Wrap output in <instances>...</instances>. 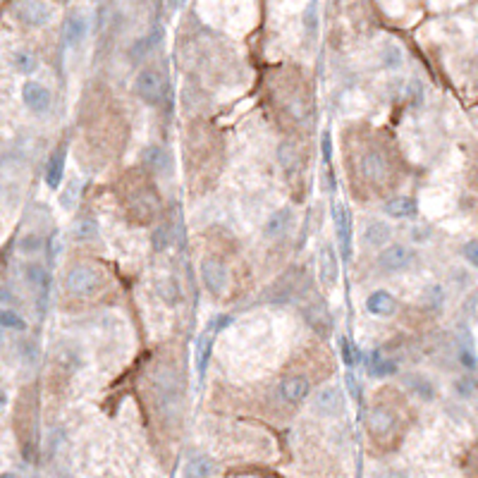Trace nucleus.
I'll return each instance as SVG.
<instances>
[{"label": "nucleus", "mask_w": 478, "mask_h": 478, "mask_svg": "<svg viewBox=\"0 0 478 478\" xmlns=\"http://www.w3.org/2000/svg\"><path fill=\"white\" fill-rule=\"evenodd\" d=\"M213 340H215V333L210 328L204 330V333L196 337L194 361H196V376H199V380H204L206 378V371H208L210 354H213Z\"/></svg>", "instance_id": "obj_20"}, {"label": "nucleus", "mask_w": 478, "mask_h": 478, "mask_svg": "<svg viewBox=\"0 0 478 478\" xmlns=\"http://www.w3.org/2000/svg\"><path fill=\"white\" fill-rule=\"evenodd\" d=\"M215 474V461L206 455H194L184 464V478H210Z\"/></svg>", "instance_id": "obj_28"}, {"label": "nucleus", "mask_w": 478, "mask_h": 478, "mask_svg": "<svg viewBox=\"0 0 478 478\" xmlns=\"http://www.w3.org/2000/svg\"><path fill=\"white\" fill-rule=\"evenodd\" d=\"M0 478H19V476H17V474H12V471H5V474L0 476Z\"/></svg>", "instance_id": "obj_51"}, {"label": "nucleus", "mask_w": 478, "mask_h": 478, "mask_svg": "<svg viewBox=\"0 0 478 478\" xmlns=\"http://www.w3.org/2000/svg\"><path fill=\"white\" fill-rule=\"evenodd\" d=\"M14 14L27 27H46L53 17V8L43 0H24L14 5Z\"/></svg>", "instance_id": "obj_9"}, {"label": "nucleus", "mask_w": 478, "mask_h": 478, "mask_svg": "<svg viewBox=\"0 0 478 478\" xmlns=\"http://www.w3.org/2000/svg\"><path fill=\"white\" fill-rule=\"evenodd\" d=\"M366 309H369V314L378 316V318H390V316L397 314L400 304H397L395 294H390L387 290H376L366 299Z\"/></svg>", "instance_id": "obj_19"}, {"label": "nucleus", "mask_w": 478, "mask_h": 478, "mask_svg": "<svg viewBox=\"0 0 478 478\" xmlns=\"http://www.w3.org/2000/svg\"><path fill=\"white\" fill-rule=\"evenodd\" d=\"M294 223V210L292 208H278L268 215L263 225V237L265 239H280L287 235V230Z\"/></svg>", "instance_id": "obj_18"}, {"label": "nucleus", "mask_w": 478, "mask_h": 478, "mask_svg": "<svg viewBox=\"0 0 478 478\" xmlns=\"http://www.w3.org/2000/svg\"><path fill=\"white\" fill-rule=\"evenodd\" d=\"M397 431V414L387 404H376L369 411V433L376 440H385Z\"/></svg>", "instance_id": "obj_12"}, {"label": "nucleus", "mask_w": 478, "mask_h": 478, "mask_svg": "<svg viewBox=\"0 0 478 478\" xmlns=\"http://www.w3.org/2000/svg\"><path fill=\"white\" fill-rule=\"evenodd\" d=\"M22 103L27 105V110H32L34 115H46L53 105V94L48 87H43L41 82L29 79L22 87Z\"/></svg>", "instance_id": "obj_11"}, {"label": "nucleus", "mask_w": 478, "mask_h": 478, "mask_svg": "<svg viewBox=\"0 0 478 478\" xmlns=\"http://www.w3.org/2000/svg\"><path fill=\"white\" fill-rule=\"evenodd\" d=\"M366 369H369V376H373V378H390V376H395L400 371V366H397L395 359H387L380 351H373L369 356V361H366Z\"/></svg>", "instance_id": "obj_27"}, {"label": "nucleus", "mask_w": 478, "mask_h": 478, "mask_svg": "<svg viewBox=\"0 0 478 478\" xmlns=\"http://www.w3.org/2000/svg\"><path fill=\"white\" fill-rule=\"evenodd\" d=\"M323 184H328V191H335L333 173H330V170H325V173H323Z\"/></svg>", "instance_id": "obj_49"}, {"label": "nucleus", "mask_w": 478, "mask_h": 478, "mask_svg": "<svg viewBox=\"0 0 478 478\" xmlns=\"http://www.w3.org/2000/svg\"><path fill=\"white\" fill-rule=\"evenodd\" d=\"M318 278L323 287H335L340 280V259L333 244H323L318 251Z\"/></svg>", "instance_id": "obj_13"}, {"label": "nucleus", "mask_w": 478, "mask_h": 478, "mask_svg": "<svg viewBox=\"0 0 478 478\" xmlns=\"http://www.w3.org/2000/svg\"><path fill=\"white\" fill-rule=\"evenodd\" d=\"M79 189H82V182H79L77 177L69 180L67 187H65V191L60 194V204H63V208L72 210L74 206H77V199H79Z\"/></svg>", "instance_id": "obj_39"}, {"label": "nucleus", "mask_w": 478, "mask_h": 478, "mask_svg": "<svg viewBox=\"0 0 478 478\" xmlns=\"http://www.w3.org/2000/svg\"><path fill=\"white\" fill-rule=\"evenodd\" d=\"M390 239H392V228L382 220H373L369 228L364 230V241L371 246V249H385L390 246Z\"/></svg>", "instance_id": "obj_24"}, {"label": "nucleus", "mask_w": 478, "mask_h": 478, "mask_svg": "<svg viewBox=\"0 0 478 478\" xmlns=\"http://www.w3.org/2000/svg\"><path fill=\"white\" fill-rule=\"evenodd\" d=\"M24 280L34 287V290H41V309L46 304V294H48V287H50V273L48 268H43L41 263H29L24 265Z\"/></svg>", "instance_id": "obj_25"}, {"label": "nucleus", "mask_w": 478, "mask_h": 478, "mask_svg": "<svg viewBox=\"0 0 478 478\" xmlns=\"http://www.w3.org/2000/svg\"><path fill=\"white\" fill-rule=\"evenodd\" d=\"M404 385L419 397L421 402H433L435 400V385L426 378V376H419V373H406L404 376Z\"/></svg>", "instance_id": "obj_29"}, {"label": "nucleus", "mask_w": 478, "mask_h": 478, "mask_svg": "<svg viewBox=\"0 0 478 478\" xmlns=\"http://www.w3.org/2000/svg\"><path fill=\"white\" fill-rule=\"evenodd\" d=\"M89 34V22L84 14H69L63 24V39H65V46L69 48H77L84 43Z\"/></svg>", "instance_id": "obj_22"}, {"label": "nucleus", "mask_w": 478, "mask_h": 478, "mask_svg": "<svg viewBox=\"0 0 478 478\" xmlns=\"http://www.w3.org/2000/svg\"><path fill=\"white\" fill-rule=\"evenodd\" d=\"M65 163H67V144H60L58 149L50 153L46 165V184L48 189L58 191L65 180Z\"/></svg>", "instance_id": "obj_17"}, {"label": "nucleus", "mask_w": 478, "mask_h": 478, "mask_svg": "<svg viewBox=\"0 0 478 478\" xmlns=\"http://www.w3.org/2000/svg\"><path fill=\"white\" fill-rule=\"evenodd\" d=\"M199 275L206 290L215 296L223 294L225 287H228V265H225V261L218 259V256H206V259L201 261Z\"/></svg>", "instance_id": "obj_5"}, {"label": "nucleus", "mask_w": 478, "mask_h": 478, "mask_svg": "<svg viewBox=\"0 0 478 478\" xmlns=\"http://www.w3.org/2000/svg\"><path fill=\"white\" fill-rule=\"evenodd\" d=\"M129 210L137 215L139 223H146V220L155 218L160 213V199L155 194V189L144 187V189H134L132 199H129Z\"/></svg>", "instance_id": "obj_10"}, {"label": "nucleus", "mask_w": 478, "mask_h": 478, "mask_svg": "<svg viewBox=\"0 0 478 478\" xmlns=\"http://www.w3.org/2000/svg\"><path fill=\"white\" fill-rule=\"evenodd\" d=\"M301 314H304L306 323L311 325V330H314V333H318L323 340H328V337L333 335L335 318H333V314H330L328 304H323V301L316 299V301H311V304H306Z\"/></svg>", "instance_id": "obj_8"}, {"label": "nucleus", "mask_w": 478, "mask_h": 478, "mask_svg": "<svg viewBox=\"0 0 478 478\" xmlns=\"http://www.w3.org/2000/svg\"><path fill=\"white\" fill-rule=\"evenodd\" d=\"M153 395L155 406L165 416V421H177L182 409V385L173 371L163 369L153 376Z\"/></svg>", "instance_id": "obj_1"}, {"label": "nucleus", "mask_w": 478, "mask_h": 478, "mask_svg": "<svg viewBox=\"0 0 478 478\" xmlns=\"http://www.w3.org/2000/svg\"><path fill=\"white\" fill-rule=\"evenodd\" d=\"M359 170H361V175L373 184H385L392 173L390 160H387V155L378 149H371V151H366V153H361Z\"/></svg>", "instance_id": "obj_6"}, {"label": "nucleus", "mask_w": 478, "mask_h": 478, "mask_svg": "<svg viewBox=\"0 0 478 478\" xmlns=\"http://www.w3.org/2000/svg\"><path fill=\"white\" fill-rule=\"evenodd\" d=\"M155 292H158V296L168 306H177L180 301H182V290H180V285L175 283L173 278L158 280V287H155Z\"/></svg>", "instance_id": "obj_32"}, {"label": "nucleus", "mask_w": 478, "mask_h": 478, "mask_svg": "<svg viewBox=\"0 0 478 478\" xmlns=\"http://www.w3.org/2000/svg\"><path fill=\"white\" fill-rule=\"evenodd\" d=\"M311 392V380L306 376H287L280 380L278 395L287 404H301Z\"/></svg>", "instance_id": "obj_14"}, {"label": "nucleus", "mask_w": 478, "mask_h": 478, "mask_svg": "<svg viewBox=\"0 0 478 478\" xmlns=\"http://www.w3.org/2000/svg\"><path fill=\"white\" fill-rule=\"evenodd\" d=\"M461 256L466 259V263L478 268V239H469L461 246Z\"/></svg>", "instance_id": "obj_44"}, {"label": "nucleus", "mask_w": 478, "mask_h": 478, "mask_svg": "<svg viewBox=\"0 0 478 478\" xmlns=\"http://www.w3.org/2000/svg\"><path fill=\"white\" fill-rule=\"evenodd\" d=\"M160 39H163V32H160V29H151L146 36L137 39V41L132 43V48H129V58H132L134 63H139V60L149 58V55L153 53L155 48H158Z\"/></svg>", "instance_id": "obj_26"}, {"label": "nucleus", "mask_w": 478, "mask_h": 478, "mask_svg": "<svg viewBox=\"0 0 478 478\" xmlns=\"http://www.w3.org/2000/svg\"><path fill=\"white\" fill-rule=\"evenodd\" d=\"M278 163H280V168H283L287 175H292V173H296V170H299L301 153H299V149H296L294 142H283L278 146Z\"/></svg>", "instance_id": "obj_30"}, {"label": "nucleus", "mask_w": 478, "mask_h": 478, "mask_svg": "<svg viewBox=\"0 0 478 478\" xmlns=\"http://www.w3.org/2000/svg\"><path fill=\"white\" fill-rule=\"evenodd\" d=\"M39 345L34 340H19L17 342V356H19V361L22 364H27V366H34L39 361Z\"/></svg>", "instance_id": "obj_38"}, {"label": "nucleus", "mask_w": 478, "mask_h": 478, "mask_svg": "<svg viewBox=\"0 0 478 478\" xmlns=\"http://www.w3.org/2000/svg\"><path fill=\"white\" fill-rule=\"evenodd\" d=\"M304 32L309 39H316V32H318V5L309 3L304 12Z\"/></svg>", "instance_id": "obj_40"}, {"label": "nucleus", "mask_w": 478, "mask_h": 478, "mask_svg": "<svg viewBox=\"0 0 478 478\" xmlns=\"http://www.w3.org/2000/svg\"><path fill=\"white\" fill-rule=\"evenodd\" d=\"M173 244V232H170L168 225H155L153 230H151V249L153 251H165L168 246Z\"/></svg>", "instance_id": "obj_37"}, {"label": "nucleus", "mask_w": 478, "mask_h": 478, "mask_svg": "<svg viewBox=\"0 0 478 478\" xmlns=\"http://www.w3.org/2000/svg\"><path fill=\"white\" fill-rule=\"evenodd\" d=\"M63 478H69V476H63Z\"/></svg>", "instance_id": "obj_52"}, {"label": "nucleus", "mask_w": 478, "mask_h": 478, "mask_svg": "<svg viewBox=\"0 0 478 478\" xmlns=\"http://www.w3.org/2000/svg\"><path fill=\"white\" fill-rule=\"evenodd\" d=\"M299 273H290V275H283V278L278 280L273 287H270L268 292H265V299L270 301V304H287V301H294L296 292L301 290L299 287Z\"/></svg>", "instance_id": "obj_16"}, {"label": "nucleus", "mask_w": 478, "mask_h": 478, "mask_svg": "<svg viewBox=\"0 0 478 478\" xmlns=\"http://www.w3.org/2000/svg\"><path fill=\"white\" fill-rule=\"evenodd\" d=\"M345 385H347V390L351 392V397H356V400H359V385H356L354 373H347L345 376Z\"/></svg>", "instance_id": "obj_47"}, {"label": "nucleus", "mask_w": 478, "mask_h": 478, "mask_svg": "<svg viewBox=\"0 0 478 478\" xmlns=\"http://www.w3.org/2000/svg\"><path fill=\"white\" fill-rule=\"evenodd\" d=\"M144 165L155 175H170L173 170V155L163 149V146H146L142 153Z\"/></svg>", "instance_id": "obj_23"}, {"label": "nucleus", "mask_w": 478, "mask_h": 478, "mask_svg": "<svg viewBox=\"0 0 478 478\" xmlns=\"http://www.w3.org/2000/svg\"><path fill=\"white\" fill-rule=\"evenodd\" d=\"M314 409L325 419H335L345 411V392L340 385H325L316 392L314 397Z\"/></svg>", "instance_id": "obj_7"}, {"label": "nucleus", "mask_w": 478, "mask_h": 478, "mask_svg": "<svg viewBox=\"0 0 478 478\" xmlns=\"http://www.w3.org/2000/svg\"><path fill=\"white\" fill-rule=\"evenodd\" d=\"M428 237H431L428 228H414V232H411V239H414V241H426Z\"/></svg>", "instance_id": "obj_48"}, {"label": "nucleus", "mask_w": 478, "mask_h": 478, "mask_svg": "<svg viewBox=\"0 0 478 478\" xmlns=\"http://www.w3.org/2000/svg\"><path fill=\"white\" fill-rule=\"evenodd\" d=\"M385 478H409V474H406V471H402V469H395V471H387Z\"/></svg>", "instance_id": "obj_50"}, {"label": "nucleus", "mask_w": 478, "mask_h": 478, "mask_svg": "<svg viewBox=\"0 0 478 478\" xmlns=\"http://www.w3.org/2000/svg\"><path fill=\"white\" fill-rule=\"evenodd\" d=\"M333 223H335V235L340 241V249L345 254V259L351 256V213L345 204L333 206Z\"/></svg>", "instance_id": "obj_15"}, {"label": "nucleus", "mask_w": 478, "mask_h": 478, "mask_svg": "<svg viewBox=\"0 0 478 478\" xmlns=\"http://www.w3.org/2000/svg\"><path fill=\"white\" fill-rule=\"evenodd\" d=\"M17 246L22 254H39L43 249V239L39 235H24V237H19Z\"/></svg>", "instance_id": "obj_41"}, {"label": "nucleus", "mask_w": 478, "mask_h": 478, "mask_svg": "<svg viewBox=\"0 0 478 478\" xmlns=\"http://www.w3.org/2000/svg\"><path fill=\"white\" fill-rule=\"evenodd\" d=\"M382 67L385 69L402 67V50L395 46H385V50H382Z\"/></svg>", "instance_id": "obj_42"}, {"label": "nucleus", "mask_w": 478, "mask_h": 478, "mask_svg": "<svg viewBox=\"0 0 478 478\" xmlns=\"http://www.w3.org/2000/svg\"><path fill=\"white\" fill-rule=\"evenodd\" d=\"M98 237V225L91 218H82L74 223L72 228V239L74 241H91Z\"/></svg>", "instance_id": "obj_34"}, {"label": "nucleus", "mask_w": 478, "mask_h": 478, "mask_svg": "<svg viewBox=\"0 0 478 478\" xmlns=\"http://www.w3.org/2000/svg\"><path fill=\"white\" fill-rule=\"evenodd\" d=\"M382 210H385V215H390V218L409 220V218H416V215H419V204H416L414 196L400 194V196L387 199L385 206H382Z\"/></svg>", "instance_id": "obj_21"}, {"label": "nucleus", "mask_w": 478, "mask_h": 478, "mask_svg": "<svg viewBox=\"0 0 478 478\" xmlns=\"http://www.w3.org/2000/svg\"><path fill=\"white\" fill-rule=\"evenodd\" d=\"M0 325H3L5 330H14V333H24V330H27L24 316H19L17 311L10 309V306H5V309L0 311Z\"/></svg>", "instance_id": "obj_36"}, {"label": "nucleus", "mask_w": 478, "mask_h": 478, "mask_svg": "<svg viewBox=\"0 0 478 478\" xmlns=\"http://www.w3.org/2000/svg\"><path fill=\"white\" fill-rule=\"evenodd\" d=\"M14 69L19 74H34L39 69V58L32 53V50H17L14 53Z\"/></svg>", "instance_id": "obj_35"}, {"label": "nucleus", "mask_w": 478, "mask_h": 478, "mask_svg": "<svg viewBox=\"0 0 478 478\" xmlns=\"http://www.w3.org/2000/svg\"><path fill=\"white\" fill-rule=\"evenodd\" d=\"M476 390V382L469 378V376H464V378H457L455 380V392L459 397H464V400H469L471 395H474Z\"/></svg>", "instance_id": "obj_43"}, {"label": "nucleus", "mask_w": 478, "mask_h": 478, "mask_svg": "<svg viewBox=\"0 0 478 478\" xmlns=\"http://www.w3.org/2000/svg\"><path fill=\"white\" fill-rule=\"evenodd\" d=\"M457 359L459 364L464 366L466 371H476L478 369V356H476V349H474V340L471 335L464 330V340L457 342Z\"/></svg>", "instance_id": "obj_31"}, {"label": "nucleus", "mask_w": 478, "mask_h": 478, "mask_svg": "<svg viewBox=\"0 0 478 478\" xmlns=\"http://www.w3.org/2000/svg\"><path fill=\"white\" fill-rule=\"evenodd\" d=\"M416 263V251L404 244H390L378 254V265L385 273H404Z\"/></svg>", "instance_id": "obj_4"}, {"label": "nucleus", "mask_w": 478, "mask_h": 478, "mask_svg": "<svg viewBox=\"0 0 478 478\" xmlns=\"http://www.w3.org/2000/svg\"><path fill=\"white\" fill-rule=\"evenodd\" d=\"M340 356H342V364H345L347 369H354L359 361H364V351L356 349V345L347 335L340 337Z\"/></svg>", "instance_id": "obj_33"}, {"label": "nucleus", "mask_w": 478, "mask_h": 478, "mask_svg": "<svg viewBox=\"0 0 478 478\" xmlns=\"http://www.w3.org/2000/svg\"><path fill=\"white\" fill-rule=\"evenodd\" d=\"M230 323H232V316H218V318H215L213 323H210V330H213V333L218 335L220 330H223L225 325H230Z\"/></svg>", "instance_id": "obj_46"}, {"label": "nucleus", "mask_w": 478, "mask_h": 478, "mask_svg": "<svg viewBox=\"0 0 478 478\" xmlns=\"http://www.w3.org/2000/svg\"><path fill=\"white\" fill-rule=\"evenodd\" d=\"M321 155H323L325 165L333 160V134L330 132H323V137H321Z\"/></svg>", "instance_id": "obj_45"}, {"label": "nucleus", "mask_w": 478, "mask_h": 478, "mask_svg": "<svg viewBox=\"0 0 478 478\" xmlns=\"http://www.w3.org/2000/svg\"><path fill=\"white\" fill-rule=\"evenodd\" d=\"M103 285V275L98 273V268L89 263H77L67 270L65 275V290L72 296H79V299H87V296H94L96 292Z\"/></svg>", "instance_id": "obj_2"}, {"label": "nucleus", "mask_w": 478, "mask_h": 478, "mask_svg": "<svg viewBox=\"0 0 478 478\" xmlns=\"http://www.w3.org/2000/svg\"><path fill=\"white\" fill-rule=\"evenodd\" d=\"M165 89H168V84H165L163 72L155 67H144L134 79V91L149 105H158L165 96Z\"/></svg>", "instance_id": "obj_3"}]
</instances>
